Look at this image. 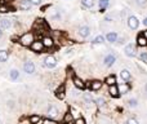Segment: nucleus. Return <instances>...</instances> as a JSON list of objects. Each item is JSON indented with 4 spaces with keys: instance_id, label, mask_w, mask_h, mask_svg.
<instances>
[{
    "instance_id": "f257e3e1",
    "label": "nucleus",
    "mask_w": 147,
    "mask_h": 124,
    "mask_svg": "<svg viewBox=\"0 0 147 124\" xmlns=\"http://www.w3.org/2000/svg\"><path fill=\"white\" fill-rule=\"evenodd\" d=\"M34 40H35V38H34L32 33H26L20 38V43H21V45H23V47H30Z\"/></svg>"
},
{
    "instance_id": "f03ea898",
    "label": "nucleus",
    "mask_w": 147,
    "mask_h": 124,
    "mask_svg": "<svg viewBox=\"0 0 147 124\" xmlns=\"http://www.w3.org/2000/svg\"><path fill=\"white\" fill-rule=\"evenodd\" d=\"M127 23H128V26H129V28H132V30H137L138 26H140V21H138V18L134 17V16H129L127 20Z\"/></svg>"
},
{
    "instance_id": "7ed1b4c3",
    "label": "nucleus",
    "mask_w": 147,
    "mask_h": 124,
    "mask_svg": "<svg viewBox=\"0 0 147 124\" xmlns=\"http://www.w3.org/2000/svg\"><path fill=\"white\" fill-rule=\"evenodd\" d=\"M31 51L35 52V53H40V52H43L44 49V45H43V41L41 40H34L32 44L30 45Z\"/></svg>"
},
{
    "instance_id": "20e7f679",
    "label": "nucleus",
    "mask_w": 147,
    "mask_h": 124,
    "mask_svg": "<svg viewBox=\"0 0 147 124\" xmlns=\"http://www.w3.org/2000/svg\"><path fill=\"white\" fill-rule=\"evenodd\" d=\"M44 66H47L48 68H54L57 66V60L54 58L53 56H48L45 57V60H44Z\"/></svg>"
},
{
    "instance_id": "39448f33",
    "label": "nucleus",
    "mask_w": 147,
    "mask_h": 124,
    "mask_svg": "<svg viewBox=\"0 0 147 124\" xmlns=\"http://www.w3.org/2000/svg\"><path fill=\"white\" fill-rule=\"evenodd\" d=\"M115 61H116V57H115L114 54H107V56L103 58V63L106 67H111V66L115 63Z\"/></svg>"
},
{
    "instance_id": "423d86ee",
    "label": "nucleus",
    "mask_w": 147,
    "mask_h": 124,
    "mask_svg": "<svg viewBox=\"0 0 147 124\" xmlns=\"http://www.w3.org/2000/svg\"><path fill=\"white\" fill-rule=\"evenodd\" d=\"M23 71L27 74H34L35 73V65H34V62L31 61H27L23 63Z\"/></svg>"
},
{
    "instance_id": "0eeeda50",
    "label": "nucleus",
    "mask_w": 147,
    "mask_h": 124,
    "mask_svg": "<svg viewBox=\"0 0 147 124\" xmlns=\"http://www.w3.org/2000/svg\"><path fill=\"white\" fill-rule=\"evenodd\" d=\"M109 93H110V96L114 97V98H117V97H120V92H119V88H117L116 84H114V85H110Z\"/></svg>"
},
{
    "instance_id": "6e6552de",
    "label": "nucleus",
    "mask_w": 147,
    "mask_h": 124,
    "mask_svg": "<svg viewBox=\"0 0 147 124\" xmlns=\"http://www.w3.org/2000/svg\"><path fill=\"white\" fill-rule=\"evenodd\" d=\"M79 35L81 36V38H88L89 35H90V28H89V26H81L80 28H79Z\"/></svg>"
},
{
    "instance_id": "1a4fd4ad",
    "label": "nucleus",
    "mask_w": 147,
    "mask_h": 124,
    "mask_svg": "<svg viewBox=\"0 0 147 124\" xmlns=\"http://www.w3.org/2000/svg\"><path fill=\"white\" fill-rule=\"evenodd\" d=\"M124 52H125V54H127L128 57H134L136 56V48H134V44H128L127 47H125V49H124Z\"/></svg>"
},
{
    "instance_id": "9d476101",
    "label": "nucleus",
    "mask_w": 147,
    "mask_h": 124,
    "mask_svg": "<svg viewBox=\"0 0 147 124\" xmlns=\"http://www.w3.org/2000/svg\"><path fill=\"white\" fill-rule=\"evenodd\" d=\"M41 41H43L44 48H52V47L54 45V40L51 36H44V38L41 39Z\"/></svg>"
},
{
    "instance_id": "9b49d317",
    "label": "nucleus",
    "mask_w": 147,
    "mask_h": 124,
    "mask_svg": "<svg viewBox=\"0 0 147 124\" xmlns=\"http://www.w3.org/2000/svg\"><path fill=\"white\" fill-rule=\"evenodd\" d=\"M10 27H12V21L8 20V18H0V28L7 30V28Z\"/></svg>"
},
{
    "instance_id": "f8f14e48",
    "label": "nucleus",
    "mask_w": 147,
    "mask_h": 124,
    "mask_svg": "<svg viewBox=\"0 0 147 124\" xmlns=\"http://www.w3.org/2000/svg\"><path fill=\"white\" fill-rule=\"evenodd\" d=\"M106 39L110 43H116L117 41V34L114 33V31H110V33L106 34Z\"/></svg>"
},
{
    "instance_id": "ddd939ff",
    "label": "nucleus",
    "mask_w": 147,
    "mask_h": 124,
    "mask_svg": "<svg viewBox=\"0 0 147 124\" xmlns=\"http://www.w3.org/2000/svg\"><path fill=\"white\" fill-rule=\"evenodd\" d=\"M72 81H74V85H75L78 89H84V88H85V84H84V81L81 80L80 78H78V76H75V78L72 79Z\"/></svg>"
},
{
    "instance_id": "4468645a",
    "label": "nucleus",
    "mask_w": 147,
    "mask_h": 124,
    "mask_svg": "<svg viewBox=\"0 0 147 124\" xmlns=\"http://www.w3.org/2000/svg\"><path fill=\"white\" fill-rule=\"evenodd\" d=\"M137 45L141 47V48H145V47H147V39L142 35V34L137 36Z\"/></svg>"
},
{
    "instance_id": "2eb2a0df",
    "label": "nucleus",
    "mask_w": 147,
    "mask_h": 124,
    "mask_svg": "<svg viewBox=\"0 0 147 124\" xmlns=\"http://www.w3.org/2000/svg\"><path fill=\"white\" fill-rule=\"evenodd\" d=\"M31 7H32V4H31L30 0H23V1L20 4L21 10H30Z\"/></svg>"
},
{
    "instance_id": "dca6fc26",
    "label": "nucleus",
    "mask_w": 147,
    "mask_h": 124,
    "mask_svg": "<svg viewBox=\"0 0 147 124\" xmlns=\"http://www.w3.org/2000/svg\"><path fill=\"white\" fill-rule=\"evenodd\" d=\"M117 88H119L120 94H125V93H128V92H129V85H128L127 83L119 84V85H117Z\"/></svg>"
},
{
    "instance_id": "f3484780",
    "label": "nucleus",
    "mask_w": 147,
    "mask_h": 124,
    "mask_svg": "<svg viewBox=\"0 0 147 124\" xmlns=\"http://www.w3.org/2000/svg\"><path fill=\"white\" fill-rule=\"evenodd\" d=\"M58 114H59V111H58V109H57V107L51 106L48 109V115L51 118H57V117H58Z\"/></svg>"
},
{
    "instance_id": "a211bd4d",
    "label": "nucleus",
    "mask_w": 147,
    "mask_h": 124,
    "mask_svg": "<svg viewBox=\"0 0 147 124\" xmlns=\"http://www.w3.org/2000/svg\"><path fill=\"white\" fill-rule=\"evenodd\" d=\"M98 5H99V9H101V12H105V10L109 8V5H110V0H99Z\"/></svg>"
},
{
    "instance_id": "6ab92c4d",
    "label": "nucleus",
    "mask_w": 147,
    "mask_h": 124,
    "mask_svg": "<svg viewBox=\"0 0 147 124\" xmlns=\"http://www.w3.org/2000/svg\"><path fill=\"white\" fill-rule=\"evenodd\" d=\"M102 88V81L99 80H93L90 83V89L92 91H98V89Z\"/></svg>"
},
{
    "instance_id": "aec40b11",
    "label": "nucleus",
    "mask_w": 147,
    "mask_h": 124,
    "mask_svg": "<svg viewBox=\"0 0 147 124\" xmlns=\"http://www.w3.org/2000/svg\"><path fill=\"white\" fill-rule=\"evenodd\" d=\"M117 83V79H116V76L115 75H110V76H107L106 78V84L107 85H114V84H116Z\"/></svg>"
},
{
    "instance_id": "412c9836",
    "label": "nucleus",
    "mask_w": 147,
    "mask_h": 124,
    "mask_svg": "<svg viewBox=\"0 0 147 124\" xmlns=\"http://www.w3.org/2000/svg\"><path fill=\"white\" fill-rule=\"evenodd\" d=\"M120 76H121V79L124 81H128L130 79V73L129 70H121V73H120Z\"/></svg>"
},
{
    "instance_id": "4be33fe9",
    "label": "nucleus",
    "mask_w": 147,
    "mask_h": 124,
    "mask_svg": "<svg viewBox=\"0 0 147 124\" xmlns=\"http://www.w3.org/2000/svg\"><path fill=\"white\" fill-rule=\"evenodd\" d=\"M8 58H9V54H8L7 51H0V62H7Z\"/></svg>"
},
{
    "instance_id": "5701e85b",
    "label": "nucleus",
    "mask_w": 147,
    "mask_h": 124,
    "mask_svg": "<svg viewBox=\"0 0 147 124\" xmlns=\"http://www.w3.org/2000/svg\"><path fill=\"white\" fill-rule=\"evenodd\" d=\"M41 122H43V119H41L40 117H38V115H32V117L30 118L31 124H41Z\"/></svg>"
},
{
    "instance_id": "b1692460",
    "label": "nucleus",
    "mask_w": 147,
    "mask_h": 124,
    "mask_svg": "<svg viewBox=\"0 0 147 124\" xmlns=\"http://www.w3.org/2000/svg\"><path fill=\"white\" fill-rule=\"evenodd\" d=\"M94 0H81V4H83V7L85 8H93L94 5Z\"/></svg>"
},
{
    "instance_id": "393cba45",
    "label": "nucleus",
    "mask_w": 147,
    "mask_h": 124,
    "mask_svg": "<svg viewBox=\"0 0 147 124\" xmlns=\"http://www.w3.org/2000/svg\"><path fill=\"white\" fill-rule=\"evenodd\" d=\"M9 76L12 80H17L18 76H20V73H18V70H16V68H13V70H10L9 73Z\"/></svg>"
},
{
    "instance_id": "a878e982",
    "label": "nucleus",
    "mask_w": 147,
    "mask_h": 124,
    "mask_svg": "<svg viewBox=\"0 0 147 124\" xmlns=\"http://www.w3.org/2000/svg\"><path fill=\"white\" fill-rule=\"evenodd\" d=\"M56 96L58 97L59 100H63V98H65V96H66V93H65V88H63V87H61V88H59L58 91L56 92Z\"/></svg>"
},
{
    "instance_id": "bb28decb",
    "label": "nucleus",
    "mask_w": 147,
    "mask_h": 124,
    "mask_svg": "<svg viewBox=\"0 0 147 124\" xmlns=\"http://www.w3.org/2000/svg\"><path fill=\"white\" fill-rule=\"evenodd\" d=\"M105 41V36H102V35H98V36H96V38L93 39V41L92 43L96 45V44H102Z\"/></svg>"
},
{
    "instance_id": "cd10ccee",
    "label": "nucleus",
    "mask_w": 147,
    "mask_h": 124,
    "mask_svg": "<svg viewBox=\"0 0 147 124\" xmlns=\"http://www.w3.org/2000/svg\"><path fill=\"white\" fill-rule=\"evenodd\" d=\"M94 104L97 105V107H99V109H102V107H103L105 105H106V101H105L103 98H97Z\"/></svg>"
},
{
    "instance_id": "c85d7f7f",
    "label": "nucleus",
    "mask_w": 147,
    "mask_h": 124,
    "mask_svg": "<svg viewBox=\"0 0 147 124\" xmlns=\"http://www.w3.org/2000/svg\"><path fill=\"white\" fill-rule=\"evenodd\" d=\"M10 12V8L8 7V5H0V13H8Z\"/></svg>"
},
{
    "instance_id": "c756f323",
    "label": "nucleus",
    "mask_w": 147,
    "mask_h": 124,
    "mask_svg": "<svg viewBox=\"0 0 147 124\" xmlns=\"http://www.w3.org/2000/svg\"><path fill=\"white\" fill-rule=\"evenodd\" d=\"M128 104H129L130 107H136L138 105V101H137V100H134V98H132V100H129V102H128Z\"/></svg>"
},
{
    "instance_id": "7c9ffc66",
    "label": "nucleus",
    "mask_w": 147,
    "mask_h": 124,
    "mask_svg": "<svg viewBox=\"0 0 147 124\" xmlns=\"http://www.w3.org/2000/svg\"><path fill=\"white\" fill-rule=\"evenodd\" d=\"M140 58L142 60L143 62H147V52H141V53H140Z\"/></svg>"
},
{
    "instance_id": "2f4dec72",
    "label": "nucleus",
    "mask_w": 147,
    "mask_h": 124,
    "mask_svg": "<svg viewBox=\"0 0 147 124\" xmlns=\"http://www.w3.org/2000/svg\"><path fill=\"white\" fill-rule=\"evenodd\" d=\"M41 124H57L56 120H52V119H44Z\"/></svg>"
},
{
    "instance_id": "473e14b6",
    "label": "nucleus",
    "mask_w": 147,
    "mask_h": 124,
    "mask_svg": "<svg viewBox=\"0 0 147 124\" xmlns=\"http://www.w3.org/2000/svg\"><path fill=\"white\" fill-rule=\"evenodd\" d=\"M137 4L140 7H146L147 5V0H137Z\"/></svg>"
},
{
    "instance_id": "72a5a7b5",
    "label": "nucleus",
    "mask_w": 147,
    "mask_h": 124,
    "mask_svg": "<svg viewBox=\"0 0 147 124\" xmlns=\"http://www.w3.org/2000/svg\"><path fill=\"white\" fill-rule=\"evenodd\" d=\"M127 124H138V122L134 119V118H130V119L127 120Z\"/></svg>"
},
{
    "instance_id": "f704fd0d",
    "label": "nucleus",
    "mask_w": 147,
    "mask_h": 124,
    "mask_svg": "<svg viewBox=\"0 0 147 124\" xmlns=\"http://www.w3.org/2000/svg\"><path fill=\"white\" fill-rule=\"evenodd\" d=\"M30 1L32 5H40L41 3H43V0H30Z\"/></svg>"
},
{
    "instance_id": "c9c22d12",
    "label": "nucleus",
    "mask_w": 147,
    "mask_h": 124,
    "mask_svg": "<svg viewBox=\"0 0 147 124\" xmlns=\"http://www.w3.org/2000/svg\"><path fill=\"white\" fill-rule=\"evenodd\" d=\"M75 124H85V119H83V118H79V119L75 120Z\"/></svg>"
},
{
    "instance_id": "e433bc0d",
    "label": "nucleus",
    "mask_w": 147,
    "mask_h": 124,
    "mask_svg": "<svg viewBox=\"0 0 147 124\" xmlns=\"http://www.w3.org/2000/svg\"><path fill=\"white\" fill-rule=\"evenodd\" d=\"M63 120H65V122H71V120H72V115H71V114H69Z\"/></svg>"
},
{
    "instance_id": "4c0bfd02",
    "label": "nucleus",
    "mask_w": 147,
    "mask_h": 124,
    "mask_svg": "<svg viewBox=\"0 0 147 124\" xmlns=\"http://www.w3.org/2000/svg\"><path fill=\"white\" fill-rule=\"evenodd\" d=\"M142 35H143V36H145V38L147 39V30H145V31H143V33H142Z\"/></svg>"
},
{
    "instance_id": "58836bf2",
    "label": "nucleus",
    "mask_w": 147,
    "mask_h": 124,
    "mask_svg": "<svg viewBox=\"0 0 147 124\" xmlns=\"http://www.w3.org/2000/svg\"><path fill=\"white\" fill-rule=\"evenodd\" d=\"M143 25H145V26H146V27H147V17L145 18V20H143Z\"/></svg>"
},
{
    "instance_id": "ea45409f",
    "label": "nucleus",
    "mask_w": 147,
    "mask_h": 124,
    "mask_svg": "<svg viewBox=\"0 0 147 124\" xmlns=\"http://www.w3.org/2000/svg\"><path fill=\"white\" fill-rule=\"evenodd\" d=\"M3 36V28H0V38Z\"/></svg>"
},
{
    "instance_id": "a19ab883",
    "label": "nucleus",
    "mask_w": 147,
    "mask_h": 124,
    "mask_svg": "<svg viewBox=\"0 0 147 124\" xmlns=\"http://www.w3.org/2000/svg\"><path fill=\"white\" fill-rule=\"evenodd\" d=\"M145 91H146V93H147V84H146V87H145Z\"/></svg>"
}]
</instances>
